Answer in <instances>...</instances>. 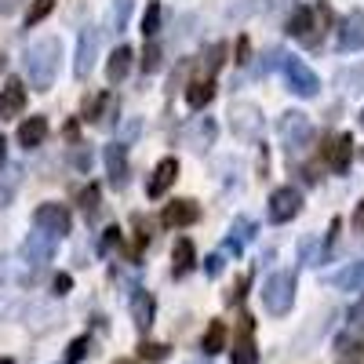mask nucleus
I'll list each match as a JSON object with an SVG mask.
<instances>
[{"label":"nucleus","mask_w":364,"mask_h":364,"mask_svg":"<svg viewBox=\"0 0 364 364\" xmlns=\"http://www.w3.org/2000/svg\"><path fill=\"white\" fill-rule=\"evenodd\" d=\"M120 245V230L117 226H109L106 233H102V240H99V252H113Z\"/></svg>","instance_id":"nucleus-35"},{"label":"nucleus","mask_w":364,"mask_h":364,"mask_svg":"<svg viewBox=\"0 0 364 364\" xmlns=\"http://www.w3.org/2000/svg\"><path fill=\"white\" fill-rule=\"evenodd\" d=\"M252 230H255V226H252V219H237V223H233V230H230V240H226V248L240 255V252H245V245L252 240Z\"/></svg>","instance_id":"nucleus-26"},{"label":"nucleus","mask_w":364,"mask_h":364,"mask_svg":"<svg viewBox=\"0 0 364 364\" xmlns=\"http://www.w3.org/2000/svg\"><path fill=\"white\" fill-rule=\"evenodd\" d=\"M295 302V273L291 269H277L269 273L262 284V306L269 310V317H284Z\"/></svg>","instance_id":"nucleus-2"},{"label":"nucleus","mask_w":364,"mask_h":364,"mask_svg":"<svg viewBox=\"0 0 364 364\" xmlns=\"http://www.w3.org/2000/svg\"><path fill=\"white\" fill-rule=\"evenodd\" d=\"M168 353H171V350H168L164 343H142V346H139V357H142L146 364H161V360H168Z\"/></svg>","instance_id":"nucleus-28"},{"label":"nucleus","mask_w":364,"mask_h":364,"mask_svg":"<svg viewBox=\"0 0 364 364\" xmlns=\"http://www.w3.org/2000/svg\"><path fill=\"white\" fill-rule=\"evenodd\" d=\"M4 161H8V139L0 135V168H4Z\"/></svg>","instance_id":"nucleus-43"},{"label":"nucleus","mask_w":364,"mask_h":364,"mask_svg":"<svg viewBox=\"0 0 364 364\" xmlns=\"http://www.w3.org/2000/svg\"><path fill=\"white\" fill-rule=\"evenodd\" d=\"M240 336H237V346H233V364H255L259 360V350H255V339H252V317H240Z\"/></svg>","instance_id":"nucleus-18"},{"label":"nucleus","mask_w":364,"mask_h":364,"mask_svg":"<svg viewBox=\"0 0 364 364\" xmlns=\"http://www.w3.org/2000/svg\"><path fill=\"white\" fill-rule=\"evenodd\" d=\"M44 139H48V117H29V120L18 124V146L37 149Z\"/></svg>","instance_id":"nucleus-19"},{"label":"nucleus","mask_w":364,"mask_h":364,"mask_svg":"<svg viewBox=\"0 0 364 364\" xmlns=\"http://www.w3.org/2000/svg\"><path fill=\"white\" fill-rule=\"evenodd\" d=\"M4 66H8V55H4V51H0V73H4Z\"/></svg>","instance_id":"nucleus-45"},{"label":"nucleus","mask_w":364,"mask_h":364,"mask_svg":"<svg viewBox=\"0 0 364 364\" xmlns=\"http://www.w3.org/2000/svg\"><path fill=\"white\" fill-rule=\"evenodd\" d=\"M219 350H226V324L223 321H211L208 331H204V353L215 357Z\"/></svg>","instance_id":"nucleus-25"},{"label":"nucleus","mask_w":364,"mask_h":364,"mask_svg":"<svg viewBox=\"0 0 364 364\" xmlns=\"http://www.w3.org/2000/svg\"><path fill=\"white\" fill-rule=\"evenodd\" d=\"M58 58H63V44H58V37H41L26 48V77H29V87L37 91H48L55 84V73H58Z\"/></svg>","instance_id":"nucleus-1"},{"label":"nucleus","mask_w":364,"mask_h":364,"mask_svg":"<svg viewBox=\"0 0 364 364\" xmlns=\"http://www.w3.org/2000/svg\"><path fill=\"white\" fill-rule=\"evenodd\" d=\"M18 4H22V0H0V18L15 15V11H18Z\"/></svg>","instance_id":"nucleus-40"},{"label":"nucleus","mask_w":364,"mask_h":364,"mask_svg":"<svg viewBox=\"0 0 364 364\" xmlns=\"http://www.w3.org/2000/svg\"><path fill=\"white\" fill-rule=\"evenodd\" d=\"M55 240H58V237H51V233H44V230L29 233V237H26V245H22L26 262H33V266L51 262V255H55Z\"/></svg>","instance_id":"nucleus-10"},{"label":"nucleus","mask_w":364,"mask_h":364,"mask_svg":"<svg viewBox=\"0 0 364 364\" xmlns=\"http://www.w3.org/2000/svg\"><path fill=\"white\" fill-rule=\"evenodd\" d=\"M204 273H208V277H219V273H223V255H208L204 259Z\"/></svg>","instance_id":"nucleus-37"},{"label":"nucleus","mask_w":364,"mask_h":364,"mask_svg":"<svg viewBox=\"0 0 364 364\" xmlns=\"http://www.w3.org/2000/svg\"><path fill=\"white\" fill-rule=\"evenodd\" d=\"M154 314H157V302H154V295L149 291H132V321H135V328H149L154 324Z\"/></svg>","instance_id":"nucleus-17"},{"label":"nucleus","mask_w":364,"mask_h":364,"mask_svg":"<svg viewBox=\"0 0 364 364\" xmlns=\"http://www.w3.org/2000/svg\"><path fill=\"white\" fill-rule=\"evenodd\" d=\"M132 0H113V11H109V26L117 29V33H120V29H124L128 26V18H132Z\"/></svg>","instance_id":"nucleus-27"},{"label":"nucleus","mask_w":364,"mask_h":364,"mask_svg":"<svg viewBox=\"0 0 364 364\" xmlns=\"http://www.w3.org/2000/svg\"><path fill=\"white\" fill-rule=\"evenodd\" d=\"M99 29L95 26H84L80 37H77V63H73V73L84 80L91 73V66H95V55H99Z\"/></svg>","instance_id":"nucleus-8"},{"label":"nucleus","mask_w":364,"mask_h":364,"mask_svg":"<svg viewBox=\"0 0 364 364\" xmlns=\"http://www.w3.org/2000/svg\"><path fill=\"white\" fill-rule=\"evenodd\" d=\"M132 58H135V51H132L128 44L113 48L109 63H106V77H109V84H120V80L128 77V70H132Z\"/></svg>","instance_id":"nucleus-20"},{"label":"nucleus","mask_w":364,"mask_h":364,"mask_svg":"<svg viewBox=\"0 0 364 364\" xmlns=\"http://www.w3.org/2000/svg\"><path fill=\"white\" fill-rule=\"evenodd\" d=\"M175 178H178V161H175V157H164V161L154 168V178L146 182V193H149V197H164V193L171 190Z\"/></svg>","instance_id":"nucleus-13"},{"label":"nucleus","mask_w":364,"mask_h":364,"mask_svg":"<svg viewBox=\"0 0 364 364\" xmlns=\"http://www.w3.org/2000/svg\"><path fill=\"white\" fill-rule=\"evenodd\" d=\"M331 284L346 288V291H360V288H364V262H353V266H346L343 273H336V277H331Z\"/></svg>","instance_id":"nucleus-23"},{"label":"nucleus","mask_w":364,"mask_h":364,"mask_svg":"<svg viewBox=\"0 0 364 364\" xmlns=\"http://www.w3.org/2000/svg\"><path fill=\"white\" fill-rule=\"evenodd\" d=\"M277 132H281V142H284L288 149H302V146L314 142V124H310L306 113H284L281 124H277Z\"/></svg>","instance_id":"nucleus-7"},{"label":"nucleus","mask_w":364,"mask_h":364,"mask_svg":"<svg viewBox=\"0 0 364 364\" xmlns=\"http://www.w3.org/2000/svg\"><path fill=\"white\" fill-rule=\"evenodd\" d=\"M353 223L364 230V200H360V204H357V211H353Z\"/></svg>","instance_id":"nucleus-42"},{"label":"nucleus","mask_w":364,"mask_h":364,"mask_svg":"<svg viewBox=\"0 0 364 364\" xmlns=\"http://www.w3.org/2000/svg\"><path fill=\"white\" fill-rule=\"evenodd\" d=\"M171 259H175V277H182V273H190L193 269V259H197V248H193V240H175V248H171Z\"/></svg>","instance_id":"nucleus-21"},{"label":"nucleus","mask_w":364,"mask_h":364,"mask_svg":"<svg viewBox=\"0 0 364 364\" xmlns=\"http://www.w3.org/2000/svg\"><path fill=\"white\" fill-rule=\"evenodd\" d=\"M211 99H215V84H211V80H193V84L186 87V102H190L193 109H204Z\"/></svg>","instance_id":"nucleus-24"},{"label":"nucleus","mask_w":364,"mask_h":364,"mask_svg":"<svg viewBox=\"0 0 364 364\" xmlns=\"http://www.w3.org/2000/svg\"><path fill=\"white\" fill-rule=\"evenodd\" d=\"M106 171H109V182L120 190L128 182V157H124V142H113L106 146Z\"/></svg>","instance_id":"nucleus-16"},{"label":"nucleus","mask_w":364,"mask_h":364,"mask_svg":"<svg viewBox=\"0 0 364 364\" xmlns=\"http://www.w3.org/2000/svg\"><path fill=\"white\" fill-rule=\"evenodd\" d=\"M73 288V277H70V273H58V277H55V295H66Z\"/></svg>","instance_id":"nucleus-38"},{"label":"nucleus","mask_w":364,"mask_h":364,"mask_svg":"<svg viewBox=\"0 0 364 364\" xmlns=\"http://www.w3.org/2000/svg\"><path fill=\"white\" fill-rule=\"evenodd\" d=\"M77 200H80V208H84V215L91 219V215L99 211V186H84Z\"/></svg>","instance_id":"nucleus-33"},{"label":"nucleus","mask_w":364,"mask_h":364,"mask_svg":"<svg viewBox=\"0 0 364 364\" xmlns=\"http://www.w3.org/2000/svg\"><path fill=\"white\" fill-rule=\"evenodd\" d=\"M339 353H357V357H360V353H364V343H360V339H357V343H350V339H339Z\"/></svg>","instance_id":"nucleus-39"},{"label":"nucleus","mask_w":364,"mask_h":364,"mask_svg":"<svg viewBox=\"0 0 364 364\" xmlns=\"http://www.w3.org/2000/svg\"><path fill=\"white\" fill-rule=\"evenodd\" d=\"M87 350H91V339H87V336H77V339L70 343V350H66V364H80V360L87 357Z\"/></svg>","instance_id":"nucleus-32"},{"label":"nucleus","mask_w":364,"mask_h":364,"mask_svg":"<svg viewBox=\"0 0 364 364\" xmlns=\"http://www.w3.org/2000/svg\"><path fill=\"white\" fill-rule=\"evenodd\" d=\"M33 226H37V230H44V233H51V237H66V233H70V226H73L70 208H66V204H55V200L41 204V208L33 211Z\"/></svg>","instance_id":"nucleus-5"},{"label":"nucleus","mask_w":364,"mask_h":364,"mask_svg":"<svg viewBox=\"0 0 364 364\" xmlns=\"http://www.w3.org/2000/svg\"><path fill=\"white\" fill-rule=\"evenodd\" d=\"M284 80H288V91H295L302 99H314L321 91V77L299 58H284Z\"/></svg>","instance_id":"nucleus-4"},{"label":"nucleus","mask_w":364,"mask_h":364,"mask_svg":"<svg viewBox=\"0 0 364 364\" xmlns=\"http://www.w3.org/2000/svg\"><path fill=\"white\" fill-rule=\"evenodd\" d=\"M142 70H146V73L161 70V48H157L154 41H149V44H146V51H142Z\"/></svg>","instance_id":"nucleus-34"},{"label":"nucleus","mask_w":364,"mask_h":364,"mask_svg":"<svg viewBox=\"0 0 364 364\" xmlns=\"http://www.w3.org/2000/svg\"><path fill=\"white\" fill-rule=\"evenodd\" d=\"M200 219V208H197V200H171L168 208H164V215H161V223L164 226H175V230H182V226H193Z\"/></svg>","instance_id":"nucleus-12"},{"label":"nucleus","mask_w":364,"mask_h":364,"mask_svg":"<svg viewBox=\"0 0 364 364\" xmlns=\"http://www.w3.org/2000/svg\"><path fill=\"white\" fill-rule=\"evenodd\" d=\"M339 48L343 51H360L364 48V11H350L343 29H339Z\"/></svg>","instance_id":"nucleus-14"},{"label":"nucleus","mask_w":364,"mask_h":364,"mask_svg":"<svg viewBox=\"0 0 364 364\" xmlns=\"http://www.w3.org/2000/svg\"><path fill=\"white\" fill-rule=\"evenodd\" d=\"M230 124H233L237 139L255 142L266 120H262V109H259L255 102H233V109H230Z\"/></svg>","instance_id":"nucleus-3"},{"label":"nucleus","mask_w":364,"mask_h":364,"mask_svg":"<svg viewBox=\"0 0 364 364\" xmlns=\"http://www.w3.org/2000/svg\"><path fill=\"white\" fill-rule=\"evenodd\" d=\"M0 364H15V360H11V357H4V360H0Z\"/></svg>","instance_id":"nucleus-46"},{"label":"nucleus","mask_w":364,"mask_h":364,"mask_svg":"<svg viewBox=\"0 0 364 364\" xmlns=\"http://www.w3.org/2000/svg\"><path fill=\"white\" fill-rule=\"evenodd\" d=\"M157 29H161V4L154 0V4L146 8V15H142V33H146L149 41H154V33H157Z\"/></svg>","instance_id":"nucleus-29"},{"label":"nucleus","mask_w":364,"mask_h":364,"mask_svg":"<svg viewBox=\"0 0 364 364\" xmlns=\"http://www.w3.org/2000/svg\"><path fill=\"white\" fill-rule=\"evenodd\" d=\"M70 161H73V168H80V171H87V168H91V154H87L84 146H77V149H73V157H70Z\"/></svg>","instance_id":"nucleus-36"},{"label":"nucleus","mask_w":364,"mask_h":364,"mask_svg":"<svg viewBox=\"0 0 364 364\" xmlns=\"http://www.w3.org/2000/svg\"><path fill=\"white\" fill-rule=\"evenodd\" d=\"M215 135H219V124L211 117H197L193 124L186 128V146L193 149V154H204V149L215 142Z\"/></svg>","instance_id":"nucleus-11"},{"label":"nucleus","mask_w":364,"mask_h":364,"mask_svg":"<svg viewBox=\"0 0 364 364\" xmlns=\"http://www.w3.org/2000/svg\"><path fill=\"white\" fill-rule=\"evenodd\" d=\"M288 33L302 37V41H314V11L310 8H295L288 18Z\"/></svg>","instance_id":"nucleus-22"},{"label":"nucleus","mask_w":364,"mask_h":364,"mask_svg":"<svg viewBox=\"0 0 364 364\" xmlns=\"http://www.w3.org/2000/svg\"><path fill=\"white\" fill-rule=\"evenodd\" d=\"M51 8H55V0H33V4H29V15H26V26L44 22L51 15Z\"/></svg>","instance_id":"nucleus-31"},{"label":"nucleus","mask_w":364,"mask_h":364,"mask_svg":"<svg viewBox=\"0 0 364 364\" xmlns=\"http://www.w3.org/2000/svg\"><path fill=\"white\" fill-rule=\"evenodd\" d=\"M223 63H226V44H223V41H215V44H211V48L204 51V66H208L211 73H215V70H223Z\"/></svg>","instance_id":"nucleus-30"},{"label":"nucleus","mask_w":364,"mask_h":364,"mask_svg":"<svg viewBox=\"0 0 364 364\" xmlns=\"http://www.w3.org/2000/svg\"><path fill=\"white\" fill-rule=\"evenodd\" d=\"M248 51H252L248 37H240V41H237V63H248Z\"/></svg>","instance_id":"nucleus-41"},{"label":"nucleus","mask_w":364,"mask_h":364,"mask_svg":"<svg viewBox=\"0 0 364 364\" xmlns=\"http://www.w3.org/2000/svg\"><path fill=\"white\" fill-rule=\"evenodd\" d=\"M299 208H302V193L295 186H281V190L269 193L266 215H269V223H291L299 215Z\"/></svg>","instance_id":"nucleus-6"},{"label":"nucleus","mask_w":364,"mask_h":364,"mask_svg":"<svg viewBox=\"0 0 364 364\" xmlns=\"http://www.w3.org/2000/svg\"><path fill=\"white\" fill-rule=\"evenodd\" d=\"M353 321H357V324H364V306H360V310H353Z\"/></svg>","instance_id":"nucleus-44"},{"label":"nucleus","mask_w":364,"mask_h":364,"mask_svg":"<svg viewBox=\"0 0 364 364\" xmlns=\"http://www.w3.org/2000/svg\"><path fill=\"white\" fill-rule=\"evenodd\" d=\"M324 161H328V168H331V171H346V168H350V161H353V135H339L336 142H328Z\"/></svg>","instance_id":"nucleus-15"},{"label":"nucleus","mask_w":364,"mask_h":364,"mask_svg":"<svg viewBox=\"0 0 364 364\" xmlns=\"http://www.w3.org/2000/svg\"><path fill=\"white\" fill-rule=\"evenodd\" d=\"M26 109V84L18 77H8V84L0 87V120H15Z\"/></svg>","instance_id":"nucleus-9"}]
</instances>
